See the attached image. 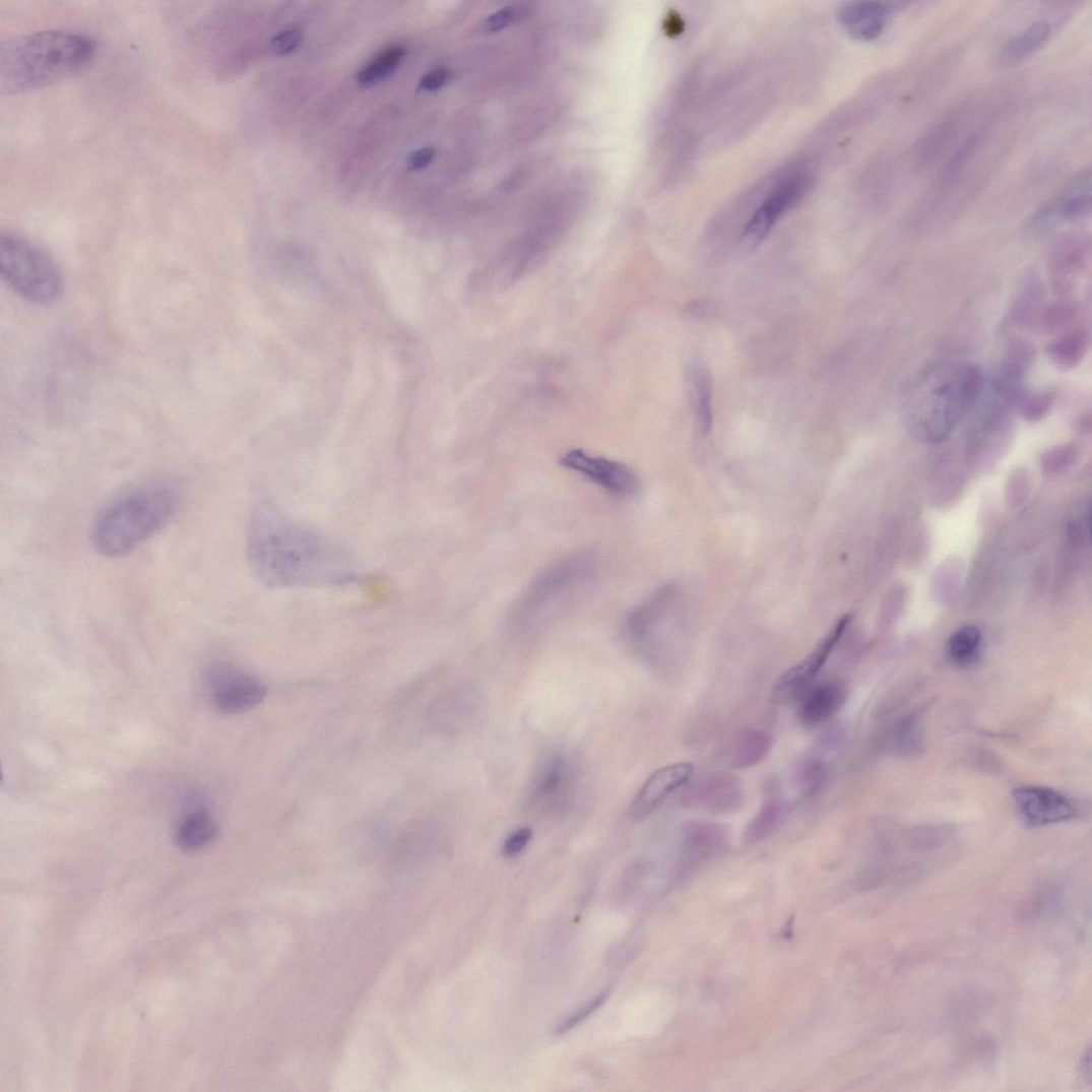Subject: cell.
<instances>
[{
  "label": "cell",
  "mask_w": 1092,
  "mask_h": 1092,
  "mask_svg": "<svg viewBox=\"0 0 1092 1092\" xmlns=\"http://www.w3.org/2000/svg\"><path fill=\"white\" fill-rule=\"evenodd\" d=\"M827 773L825 761L816 756L800 760L795 769V781L805 793H815L823 784Z\"/></svg>",
  "instance_id": "836d02e7"
},
{
  "label": "cell",
  "mask_w": 1092,
  "mask_h": 1092,
  "mask_svg": "<svg viewBox=\"0 0 1092 1092\" xmlns=\"http://www.w3.org/2000/svg\"><path fill=\"white\" fill-rule=\"evenodd\" d=\"M518 17L517 10L515 8H505L492 14L486 21V29L489 33H497L513 23Z\"/></svg>",
  "instance_id": "74e56055"
},
{
  "label": "cell",
  "mask_w": 1092,
  "mask_h": 1092,
  "mask_svg": "<svg viewBox=\"0 0 1092 1092\" xmlns=\"http://www.w3.org/2000/svg\"><path fill=\"white\" fill-rule=\"evenodd\" d=\"M300 41L302 33L297 29L285 30L272 39L271 50L276 55H286L298 48Z\"/></svg>",
  "instance_id": "8d00e7d4"
},
{
  "label": "cell",
  "mask_w": 1092,
  "mask_h": 1092,
  "mask_svg": "<svg viewBox=\"0 0 1092 1092\" xmlns=\"http://www.w3.org/2000/svg\"><path fill=\"white\" fill-rule=\"evenodd\" d=\"M852 616L842 617L838 624L822 639L818 647L813 650L798 665L786 670L776 682L773 690V699L777 703H788L800 698L812 687L818 675L821 672L829 656L838 646Z\"/></svg>",
  "instance_id": "9c48e42d"
},
{
  "label": "cell",
  "mask_w": 1092,
  "mask_h": 1092,
  "mask_svg": "<svg viewBox=\"0 0 1092 1092\" xmlns=\"http://www.w3.org/2000/svg\"><path fill=\"white\" fill-rule=\"evenodd\" d=\"M97 52L91 36L68 29L9 40L0 48V91L23 93L67 79L87 69Z\"/></svg>",
  "instance_id": "3957f363"
},
{
  "label": "cell",
  "mask_w": 1092,
  "mask_h": 1092,
  "mask_svg": "<svg viewBox=\"0 0 1092 1092\" xmlns=\"http://www.w3.org/2000/svg\"><path fill=\"white\" fill-rule=\"evenodd\" d=\"M984 382L981 370L966 360H941L920 370L901 396L908 432L925 443L944 442L972 411Z\"/></svg>",
  "instance_id": "7a4b0ae2"
},
{
  "label": "cell",
  "mask_w": 1092,
  "mask_h": 1092,
  "mask_svg": "<svg viewBox=\"0 0 1092 1092\" xmlns=\"http://www.w3.org/2000/svg\"><path fill=\"white\" fill-rule=\"evenodd\" d=\"M729 840L726 827L712 822H688L682 826L684 864H695L719 853Z\"/></svg>",
  "instance_id": "e0dca14e"
},
{
  "label": "cell",
  "mask_w": 1092,
  "mask_h": 1092,
  "mask_svg": "<svg viewBox=\"0 0 1092 1092\" xmlns=\"http://www.w3.org/2000/svg\"><path fill=\"white\" fill-rule=\"evenodd\" d=\"M176 506L177 494L167 485L127 492L100 513L91 532L93 547L109 557L130 553L168 522Z\"/></svg>",
  "instance_id": "277c9868"
},
{
  "label": "cell",
  "mask_w": 1092,
  "mask_h": 1092,
  "mask_svg": "<svg viewBox=\"0 0 1092 1092\" xmlns=\"http://www.w3.org/2000/svg\"><path fill=\"white\" fill-rule=\"evenodd\" d=\"M436 156L435 148L424 147L417 149L408 158V168L410 170H421L430 166Z\"/></svg>",
  "instance_id": "ab89813d"
},
{
  "label": "cell",
  "mask_w": 1092,
  "mask_h": 1092,
  "mask_svg": "<svg viewBox=\"0 0 1092 1092\" xmlns=\"http://www.w3.org/2000/svg\"><path fill=\"white\" fill-rule=\"evenodd\" d=\"M205 680L215 708L224 714L245 713L263 702L265 685L227 662L212 663Z\"/></svg>",
  "instance_id": "ba28073f"
},
{
  "label": "cell",
  "mask_w": 1092,
  "mask_h": 1092,
  "mask_svg": "<svg viewBox=\"0 0 1092 1092\" xmlns=\"http://www.w3.org/2000/svg\"><path fill=\"white\" fill-rule=\"evenodd\" d=\"M1013 800L1023 823L1033 828L1068 822L1077 815L1075 804L1050 787H1017L1013 791Z\"/></svg>",
  "instance_id": "8fae6325"
},
{
  "label": "cell",
  "mask_w": 1092,
  "mask_h": 1092,
  "mask_svg": "<svg viewBox=\"0 0 1092 1092\" xmlns=\"http://www.w3.org/2000/svg\"><path fill=\"white\" fill-rule=\"evenodd\" d=\"M532 837L530 828L523 827L513 831L503 845V853L508 858L519 855L528 845Z\"/></svg>",
  "instance_id": "d590c367"
},
{
  "label": "cell",
  "mask_w": 1092,
  "mask_h": 1092,
  "mask_svg": "<svg viewBox=\"0 0 1092 1092\" xmlns=\"http://www.w3.org/2000/svg\"><path fill=\"white\" fill-rule=\"evenodd\" d=\"M848 698L846 685L828 680L812 687L800 697L799 719L809 727L819 726L837 715Z\"/></svg>",
  "instance_id": "2e32d148"
},
{
  "label": "cell",
  "mask_w": 1092,
  "mask_h": 1092,
  "mask_svg": "<svg viewBox=\"0 0 1092 1092\" xmlns=\"http://www.w3.org/2000/svg\"><path fill=\"white\" fill-rule=\"evenodd\" d=\"M1090 347V334L1078 328L1065 331L1053 339L1047 347V354L1055 366L1064 371L1078 368Z\"/></svg>",
  "instance_id": "ffe728a7"
},
{
  "label": "cell",
  "mask_w": 1092,
  "mask_h": 1092,
  "mask_svg": "<svg viewBox=\"0 0 1092 1092\" xmlns=\"http://www.w3.org/2000/svg\"><path fill=\"white\" fill-rule=\"evenodd\" d=\"M772 748L773 740L767 732L758 729L746 730L733 748L731 766L738 770L753 768L768 757Z\"/></svg>",
  "instance_id": "603a6c76"
},
{
  "label": "cell",
  "mask_w": 1092,
  "mask_h": 1092,
  "mask_svg": "<svg viewBox=\"0 0 1092 1092\" xmlns=\"http://www.w3.org/2000/svg\"><path fill=\"white\" fill-rule=\"evenodd\" d=\"M962 116L954 113L939 120L915 146V160L927 166L944 154L958 135Z\"/></svg>",
  "instance_id": "d6986e66"
},
{
  "label": "cell",
  "mask_w": 1092,
  "mask_h": 1092,
  "mask_svg": "<svg viewBox=\"0 0 1092 1092\" xmlns=\"http://www.w3.org/2000/svg\"><path fill=\"white\" fill-rule=\"evenodd\" d=\"M560 462L562 466L584 476L613 496H632L639 487L638 477L625 463L592 456L580 448L571 449Z\"/></svg>",
  "instance_id": "30bf717a"
},
{
  "label": "cell",
  "mask_w": 1092,
  "mask_h": 1092,
  "mask_svg": "<svg viewBox=\"0 0 1092 1092\" xmlns=\"http://www.w3.org/2000/svg\"><path fill=\"white\" fill-rule=\"evenodd\" d=\"M982 634L975 626L957 630L948 641V655L958 667H969L978 659Z\"/></svg>",
  "instance_id": "484cf974"
},
{
  "label": "cell",
  "mask_w": 1092,
  "mask_h": 1092,
  "mask_svg": "<svg viewBox=\"0 0 1092 1092\" xmlns=\"http://www.w3.org/2000/svg\"><path fill=\"white\" fill-rule=\"evenodd\" d=\"M0 273L30 303L51 305L63 293V278L45 251L11 232L0 235Z\"/></svg>",
  "instance_id": "8992f818"
},
{
  "label": "cell",
  "mask_w": 1092,
  "mask_h": 1092,
  "mask_svg": "<svg viewBox=\"0 0 1092 1092\" xmlns=\"http://www.w3.org/2000/svg\"><path fill=\"white\" fill-rule=\"evenodd\" d=\"M1091 210V177L1083 174L1070 185L1052 203L1044 206L1031 221V228L1044 231L1058 221H1078L1089 216Z\"/></svg>",
  "instance_id": "9a60e30c"
},
{
  "label": "cell",
  "mask_w": 1092,
  "mask_h": 1092,
  "mask_svg": "<svg viewBox=\"0 0 1092 1092\" xmlns=\"http://www.w3.org/2000/svg\"><path fill=\"white\" fill-rule=\"evenodd\" d=\"M219 832L218 825L205 811L191 812L181 823L176 841L184 850H199L215 841Z\"/></svg>",
  "instance_id": "7402d4cb"
},
{
  "label": "cell",
  "mask_w": 1092,
  "mask_h": 1092,
  "mask_svg": "<svg viewBox=\"0 0 1092 1092\" xmlns=\"http://www.w3.org/2000/svg\"><path fill=\"white\" fill-rule=\"evenodd\" d=\"M889 11L878 2H852L839 12L840 23L856 40L872 41L882 36L888 23Z\"/></svg>",
  "instance_id": "ac0fdd59"
},
{
  "label": "cell",
  "mask_w": 1092,
  "mask_h": 1092,
  "mask_svg": "<svg viewBox=\"0 0 1092 1092\" xmlns=\"http://www.w3.org/2000/svg\"><path fill=\"white\" fill-rule=\"evenodd\" d=\"M609 993H611L609 989H606L602 993H599L598 995H596L590 1003L586 1004L582 1010L576 1012L574 1015L569 1017L566 1021L561 1023L560 1026H559V1029L556 1030L557 1034H565L568 1031H570L571 1029H573V1027H575L578 1024H581L582 1022H584L596 1010L601 1008V1006L607 1000Z\"/></svg>",
  "instance_id": "e575fe53"
},
{
  "label": "cell",
  "mask_w": 1092,
  "mask_h": 1092,
  "mask_svg": "<svg viewBox=\"0 0 1092 1092\" xmlns=\"http://www.w3.org/2000/svg\"><path fill=\"white\" fill-rule=\"evenodd\" d=\"M681 798L685 807L701 808L713 815L722 816L740 810L745 801V793L736 776L718 773L690 784Z\"/></svg>",
  "instance_id": "7c38bea8"
},
{
  "label": "cell",
  "mask_w": 1092,
  "mask_h": 1092,
  "mask_svg": "<svg viewBox=\"0 0 1092 1092\" xmlns=\"http://www.w3.org/2000/svg\"><path fill=\"white\" fill-rule=\"evenodd\" d=\"M566 780V765L562 758L551 759L541 769L532 787L536 800H545L559 794Z\"/></svg>",
  "instance_id": "f546056e"
},
{
  "label": "cell",
  "mask_w": 1092,
  "mask_h": 1092,
  "mask_svg": "<svg viewBox=\"0 0 1092 1092\" xmlns=\"http://www.w3.org/2000/svg\"><path fill=\"white\" fill-rule=\"evenodd\" d=\"M1090 240L1083 234H1066L1053 245L1050 269L1054 291L1061 295L1072 292L1090 260Z\"/></svg>",
  "instance_id": "4fadbf2b"
},
{
  "label": "cell",
  "mask_w": 1092,
  "mask_h": 1092,
  "mask_svg": "<svg viewBox=\"0 0 1092 1092\" xmlns=\"http://www.w3.org/2000/svg\"><path fill=\"white\" fill-rule=\"evenodd\" d=\"M891 751L899 756H913L923 747L922 727L915 717L899 722L889 740Z\"/></svg>",
  "instance_id": "83f0119b"
},
{
  "label": "cell",
  "mask_w": 1092,
  "mask_h": 1092,
  "mask_svg": "<svg viewBox=\"0 0 1092 1092\" xmlns=\"http://www.w3.org/2000/svg\"><path fill=\"white\" fill-rule=\"evenodd\" d=\"M1051 36V25L1046 20L1035 21L1029 28L1005 43L1003 55L1009 60H1022L1036 53Z\"/></svg>",
  "instance_id": "d4e9b609"
},
{
  "label": "cell",
  "mask_w": 1092,
  "mask_h": 1092,
  "mask_svg": "<svg viewBox=\"0 0 1092 1092\" xmlns=\"http://www.w3.org/2000/svg\"><path fill=\"white\" fill-rule=\"evenodd\" d=\"M1080 1076L1087 1085H1091V1047L1086 1048L1079 1066Z\"/></svg>",
  "instance_id": "b9f144b4"
},
{
  "label": "cell",
  "mask_w": 1092,
  "mask_h": 1092,
  "mask_svg": "<svg viewBox=\"0 0 1092 1092\" xmlns=\"http://www.w3.org/2000/svg\"><path fill=\"white\" fill-rule=\"evenodd\" d=\"M596 569L593 552L578 551L556 562L533 580L513 604L510 623L518 628L553 619L575 601L592 581Z\"/></svg>",
  "instance_id": "5b68a950"
},
{
  "label": "cell",
  "mask_w": 1092,
  "mask_h": 1092,
  "mask_svg": "<svg viewBox=\"0 0 1092 1092\" xmlns=\"http://www.w3.org/2000/svg\"><path fill=\"white\" fill-rule=\"evenodd\" d=\"M982 138L983 133L981 131L975 132L961 144L944 170H942L939 181L941 187L948 188L952 186L961 176L981 144Z\"/></svg>",
  "instance_id": "1f68e13d"
},
{
  "label": "cell",
  "mask_w": 1092,
  "mask_h": 1092,
  "mask_svg": "<svg viewBox=\"0 0 1092 1092\" xmlns=\"http://www.w3.org/2000/svg\"><path fill=\"white\" fill-rule=\"evenodd\" d=\"M1079 315V307L1070 300H1061L1045 307L1038 329L1048 334L1065 332Z\"/></svg>",
  "instance_id": "d6a6232c"
},
{
  "label": "cell",
  "mask_w": 1092,
  "mask_h": 1092,
  "mask_svg": "<svg viewBox=\"0 0 1092 1092\" xmlns=\"http://www.w3.org/2000/svg\"><path fill=\"white\" fill-rule=\"evenodd\" d=\"M812 186L813 176L807 170H796L780 180L747 223L743 233L745 244L751 247L761 244L779 219L804 200Z\"/></svg>",
  "instance_id": "52a82bcc"
},
{
  "label": "cell",
  "mask_w": 1092,
  "mask_h": 1092,
  "mask_svg": "<svg viewBox=\"0 0 1092 1092\" xmlns=\"http://www.w3.org/2000/svg\"><path fill=\"white\" fill-rule=\"evenodd\" d=\"M785 804L779 798H770L764 802L757 815L744 830L743 842L755 845L765 840L781 824L785 816Z\"/></svg>",
  "instance_id": "cb8c5ba5"
},
{
  "label": "cell",
  "mask_w": 1092,
  "mask_h": 1092,
  "mask_svg": "<svg viewBox=\"0 0 1092 1092\" xmlns=\"http://www.w3.org/2000/svg\"><path fill=\"white\" fill-rule=\"evenodd\" d=\"M247 554L256 578L272 589L346 585L359 575L351 553L271 504L252 512Z\"/></svg>",
  "instance_id": "6da1fadb"
},
{
  "label": "cell",
  "mask_w": 1092,
  "mask_h": 1092,
  "mask_svg": "<svg viewBox=\"0 0 1092 1092\" xmlns=\"http://www.w3.org/2000/svg\"><path fill=\"white\" fill-rule=\"evenodd\" d=\"M404 55L405 50L401 47L383 51L359 72L358 81L362 85H372L389 77L396 70Z\"/></svg>",
  "instance_id": "4dcf8cb0"
},
{
  "label": "cell",
  "mask_w": 1092,
  "mask_h": 1092,
  "mask_svg": "<svg viewBox=\"0 0 1092 1092\" xmlns=\"http://www.w3.org/2000/svg\"><path fill=\"white\" fill-rule=\"evenodd\" d=\"M693 399L703 435L709 434L712 427V383L708 373L695 370L691 377Z\"/></svg>",
  "instance_id": "4316f807"
},
{
  "label": "cell",
  "mask_w": 1092,
  "mask_h": 1092,
  "mask_svg": "<svg viewBox=\"0 0 1092 1092\" xmlns=\"http://www.w3.org/2000/svg\"><path fill=\"white\" fill-rule=\"evenodd\" d=\"M1044 287L1035 274L1026 278L1014 304L1013 319L1015 324L1026 329H1038L1045 309Z\"/></svg>",
  "instance_id": "44dd1931"
},
{
  "label": "cell",
  "mask_w": 1092,
  "mask_h": 1092,
  "mask_svg": "<svg viewBox=\"0 0 1092 1092\" xmlns=\"http://www.w3.org/2000/svg\"><path fill=\"white\" fill-rule=\"evenodd\" d=\"M449 78L446 70L439 69L426 74L421 80V88L426 91H437L443 87Z\"/></svg>",
  "instance_id": "f35d334b"
},
{
  "label": "cell",
  "mask_w": 1092,
  "mask_h": 1092,
  "mask_svg": "<svg viewBox=\"0 0 1092 1092\" xmlns=\"http://www.w3.org/2000/svg\"><path fill=\"white\" fill-rule=\"evenodd\" d=\"M694 772L691 763H676L658 769L638 791L631 806L633 818L641 820L651 816L673 791L690 782Z\"/></svg>",
  "instance_id": "5bb4252c"
},
{
  "label": "cell",
  "mask_w": 1092,
  "mask_h": 1092,
  "mask_svg": "<svg viewBox=\"0 0 1092 1092\" xmlns=\"http://www.w3.org/2000/svg\"><path fill=\"white\" fill-rule=\"evenodd\" d=\"M1056 395L1052 391L1024 390L1015 403V411L1027 422H1039L1050 414Z\"/></svg>",
  "instance_id": "f1b7e54d"
},
{
  "label": "cell",
  "mask_w": 1092,
  "mask_h": 1092,
  "mask_svg": "<svg viewBox=\"0 0 1092 1092\" xmlns=\"http://www.w3.org/2000/svg\"><path fill=\"white\" fill-rule=\"evenodd\" d=\"M663 29L667 36L677 37L683 33L684 21L677 12H670L663 21Z\"/></svg>",
  "instance_id": "60d3db41"
}]
</instances>
